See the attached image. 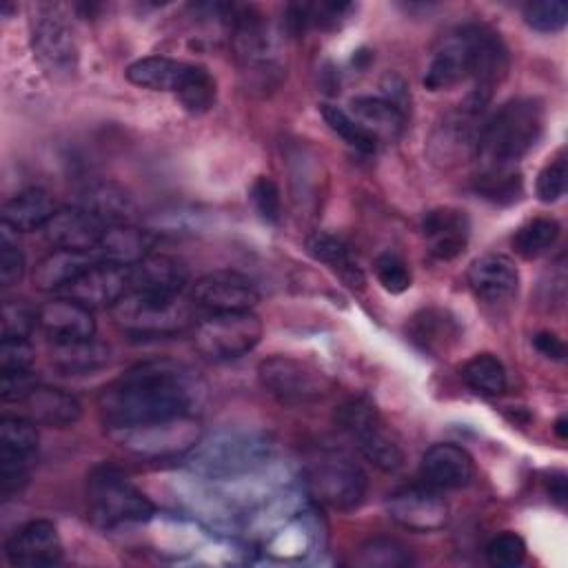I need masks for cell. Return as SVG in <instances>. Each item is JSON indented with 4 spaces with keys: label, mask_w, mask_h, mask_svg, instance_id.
<instances>
[{
    "label": "cell",
    "mask_w": 568,
    "mask_h": 568,
    "mask_svg": "<svg viewBox=\"0 0 568 568\" xmlns=\"http://www.w3.org/2000/svg\"><path fill=\"white\" fill-rule=\"evenodd\" d=\"M202 379L184 364L151 359L131 366L98 393V413L109 430L193 415Z\"/></svg>",
    "instance_id": "6da1fadb"
},
{
    "label": "cell",
    "mask_w": 568,
    "mask_h": 568,
    "mask_svg": "<svg viewBox=\"0 0 568 568\" xmlns=\"http://www.w3.org/2000/svg\"><path fill=\"white\" fill-rule=\"evenodd\" d=\"M544 131V106L535 98L501 104L479 129L475 153L481 166H515Z\"/></svg>",
    "instance_id": "7a4b0ae2"
},
{
    "label": "cell",
    "mask_w": 568,
    "mask_h": 568,
    "mask_svg": "<svg viewBox=\"0 0 568 568\" xmlns=\"http://www.w3.org/2000/svg\"><path fill=\"white\" fill-rule=\"evenodd\" d=\"M193 304L182 293H126L111 306L113 322L133 337H166L184 331L193 320Z\"/></svg>",
    "instance_id": "3957f363"
},
{
    "label": "cell",
    "mask_w": 568,
    "mask_h": 568,
    "mask_svg": "<svg viewBox=\"0 0 568 568\" xmlns=\"http://www.w3.org/2000/svg\"><path fill=\"white\" fill-rule=\"evenodd\" d=\"M87 508L91 519L102 528L142 524L155 513L151 499L111 466H100L89 475Z\"/></svg>",
    "instance_id": "277c9868"
},
{
    "label": "cell",
    "mask_w": 568,
    "mask_h": 568,
    "mask_svg": "<svg viewBox=\"0 0 568 568\" xmlns=\"http://www.w3.org/2000/svg\"><path fill=\"white\" fill-rule=\"evenodd\" d=\"M308 493L337 510H355L368 488L366 473L346 455L324 453L304 470Z\"/></svg>",
    "instance_id": "5b68a950"
},
{
    "label": "cell",
    "mask_w": 568,
    "mask_h": 568,
    "mask_svg": "<svg viewBox=\"0 0 568 568\" xmlns=\"http://www.w3.org/2000/svg\"><path fill=\"white\" fill-rule=\"evenodd\" d=\"M262 339V322L253 311H224L202 320L193 331L195 348L209 359H235Z\"/></svg>",
    "instance_id": "8992f818"
},
{
    "label": "cell",
    "mask_w": 568,
    "mask_h": 568,
    "mask_svg": "<svg viewBox=\"0 0 568 568\" xmlns=\"http://www.w3.org/2000/svg\"><path fill=\"white\" fill-rule=\"evenodd\" d=\"M335 419L373 466L379 470H397L402 466V448L371 402L351 399L337 408Z\"/></svg>",
    "instance_id": "52a82bcc"
},
{
    "label": "cell",
    "mask_w": 568,
    "mask_h": 568,
    "mask_svg": "<svg viewBox=\"0 0 568 568\" xmlns=\"http://www.w3.org/2000/svg\"><path fill=\"white\" fill-rule=\"evenodd\" d=\"M268 457V444L262 437L246 433H220L211 439H204L191 448V468L211 475L224 477L240 470H248Z\"/></svg>",
    "instance_id": "ba28073f"
},
{
    "label": "cell",
    "mask_w": 568,
    "mask_h": 568,
    "mask_svg": "<svg viewBox=\"0 0 568 568\" xmlns=\"http://www.w3.org/2000/svg\"><path fill=\"white\" fill-rule=\"evenodd\" d=\"M257 377L273 397L286 404L315 402L331 388V379L322 371L291 355H271L262 359Z\"/></svg>",
    "instance_id": "9c48e42d"
},
{
    "label": "cell",
    "mask_w": 568,
    "mask_h": 568,
    "mask_svg": "<svg viewBox=\"0 0 568 568\" xmlns=\"http://www.w3.org/2000/svg\"><path fill=\"white\" fill-rule=\"evenodd\" d=\"M479 36L481 24H466L453 31L435 51L424 73V87L430 91H444L473 78L477 67Z\"/></svg>",
    "instance_id": "30bf717a"
},
{
    "label": "cell",
    "mask_w": 568,
    "mask_h": 568,
    "mask_svg": "<svg viewBox=\"0 0 568 568\" xmlns=\"http://www.w3.org/2000/svg\"><path fill=\"white\" fill-rule=\"evenodd\" d=\"M197 422L193 415L175 417L166 422L133 426V428H120L111 430V435L131 453L144 455V457H162V455H175L193 448L197 444Z\"/></svg>",
    "instance_id": "8fae6325"
},
{
    "label": "cell",
    "mask_w": 568,
    "mask_h": 568,
    "mask_svg": "<svg viewBox=\"0 0 568 568\" xmlns=\"http://www.w3.org/2000/svg\"><path fill=\"white\" fill-rule=\"evenodd\" d=\"M31 44L38 60L49 73L62 75L75 69L78 49H75L73 31L58 7L53 4L38 7L31 20Z\"/></svg>",
    "instance_id": "7c38bea8"
},
{
    "label": "cell",
    "mask_w": 568,
    "mask_h": 568,
    "mask_svg": "<svg viewBox=\"0 0 568 568\" xmlns=\"http://www.w3.org/2000/svg\"><path fill=\"white\" fill-rule=\"evenodd\" d=\"M388 517L406 530L433 532L448 524V504L430 486H406L388 495Z\"/></svg>",
    "instance_id": "4fadbf2b"
},
{
    "label": "cell",
    "mask_w": 568,
    "mask_h": 568,
    "mask_svg": "<svg viewBox=\"0 0 568 568\" xmlns=\"http://www.w3.org/2000/svg\"><path fill=\"white\" fill-rule=\"evenodd\" d=\"M191 300L213 313L224 311H251L260 293L255 284L237 271H213L193 284Z\"/></svg>",
    "instance_id": "5bb4252c"
},
{
    "label": "cell",
    "mask_w": 568,
    "mask_h": 568,
    "mask_svg": "<svg viewBox=\"0 0 568 568\" xmlns=\"http://www.w3.org/2000/svg\"><path fill=\"white\" fill-rule=\"evenodd\" d=\"M4 557L11 566L20 568L53 566L62 559V541L51 521L33 519L7 539Z\"/></svg>",
    "instance_id": "9a60e30c"
},
{
    "label": "cell",
    "mask_w": 568,
    "mask_h": 568,
    "mask_svg": "<svg viewBox=\"0 0 568 568\" xmlns=\"http://www.w3.org/2000/svg\"><path fill=\"white\" fill-rule=\"evenodd\" d=\"M129 266L102 260L95 266H91L84 275H80L62 293L89 308H100V306L111 308L131 291Z\"/></svg>",
    "instance_id": "2e32d148"
},
{
    "label": "cell",
    "mask_w": 568,
    "mask_h": 568,
    "mask_svg": "<svg viewBox=\"0 0 568 568\" xmlns=\"http://www.w3.org/2000/svg\"><path fill=\"white\" fill-rule=\"evenodd\" d=\"M106 229L109 226L87 209L67 206L55 211L42 231L47 242L55 248L98 251Z\"/></svg>",
    "instance_id": "e0dca14e"
},
{
    "label": "cell",
    "mask_w": 568,
    "mask_h": 568,
    "mask_svg": "<svg viewBox=\"0 0 568 568\" xmlns=\"http://www.w3.org/2000/svg\"><path fill=\"white\" fill-rule=\"evenodd\" d=\"M419 477L435 490H457L473 481V457L457 444H433L419 462Z\"/></svg>",
    "instance_id": "ac0fdd59"
},
{
    "label": "cell",
    "mask_w": 568,
    "mask_h": 568,
    "mask_svg": "<svg viewBox=\"0 0 568 568\" xmlns=\"http://www.w3.org/2000/svg\"><path fill=\"white\" fill-rule=\"evenodd\" d=\"M422 235L426 248L437 260H455L464 253L470 235L466 211L455 206H435L422 217Z\"/></svg>",
    "instance_id": "d6986e66"
},
{
    "label": "cell",
    "mask_w": 568,
    "mask_h": 568,
    "mask_svg": "<svg viewBox=\"0 0 568 568\" xmlns=\"http://www.w3.org/2000/svg\"><path fill=\"white\" fill-rule=\"evenodd\" d=\"M38 326L53 344L80 342L95 335V320L91 308L67 295L40 306Z\"/></svg>",
    "instance_id": "ffe728a7"
},
{
    "label": "cell",
    "mask_w": 568,
    "mask_h": 568,
    "mask_svg": "<svg viewBox=\"0 0 568 568\" xmlns=\"http://www.w3.org/2000/svg\"><path fill=\"white\" fill-rule=\"evenodd\" d=\"M473 293L486 304H504L517 295L519 271L508 255L486 253L468 268Z\"/></svg>",
    "instance_id": "44dd1931"
},
{
    "label": "cell",
    "mask_w": 568,
    "mask_h": 568,
    "mask_svg": "<svg viewBox=\"0 0 568 568\" xmlns=\"http://www.w3.org/2000/svg\"><path fill=\"white\" fill-rule=\"evenodd\" d=\"M481 113L459 104V109L450 115L444 118V122L433 131L430 142H428V153L433 158V162H457L459 158H466L468 151H475L477 146V138H479V129L477 126V118Z\"/></svg>",
    "instance_id": "7402d4cb"
},
{
    "label": "cell",
    "mask_w": 568,
    "mask_h": 568,
    "mask_svg": "<svg viewBox=\"0 0 568 568\" xmlns=\"http://www.w3.org/2000/svg\"><path fill=\"white\" fill-rule=\"evenodd\" d=\"M129 273H131V291L155 293V295L182 293L189 280V268L184 266V262L164 253L144 255L142 260L129 266Z\"/></svg>",
    "instance_id": "603a6c76"
},
{
    "label": "cell",
    "mask_w": 568,
    "mask_h": 568,
    "mask_svg": "<svg viewBox=\"0 0 568 568\" xmlns=\"http://www.w3.org/2000/svg\"><path fill=\"white\" fill-rule=\"evenodd\" d=\"M98 262H102L98 251L53 248L36 264L33 284L44 293H62Z\"/></svg>",
    "instance_id": "cb8c5ba5"
},
{
    "label": "cell",
    "mask_w": 568,
    "mask_h": 568,
    "mask_svg": "<svg viewBox=\"0 0 568 568\" xmlns=\"http://www.w3.org/2000/svg\"><path fill=\"white\" fill-rule=\"evenodd\" d=\"M348 115L379 144L395 142L406 126V115L399 106L388 102L386 98L362 95L351 100Z\"/></svg>",
    "instance_id": "d4e9b609"
},
{
    "label": "cell",
    "mask_w": 568,
    "mask_h": 568,
    "mask_svg": "<svg viewBox=\"0 0 568 568\" xmlns=\"http://www.w3.org/2000/svg\"><path fill=\"white\" fill-rule=\"evenodd\" d=\"M22 404H27L31 422L51 428L73 426L82 415L80 402L64 388L55 386L38 384Z\"/></svg>",
    "instance_id": "484cf974"
},
{
    "label": "cell",
    "mask_w": 568,
    "mask_h": 568,
    "mask_svg": "<svg viewBox=\"0 0 568 568\" xmlns=\"http://www.w3.org/2000/svg\"><path fill=\"white\" fill-rule=\"evenodd\" d=\"M55 213L51 195L42 189H24L9 197L2 206V222L18 233L44 229Z\"/></svg>",
    "instance_id": "4316f807"
},
{
    "label": "cell",
    "mask_w": 568,
    "mask_h": 568,
    "mask_svg": "<svg viewBox=\"0 0 568 568\" xmlns=\"http://www.w3.org/2000/svg\"><path fill=\"white\" fill-rule=\"evenodd\" d=\"M410 339L426 353L442 355L459 337V326L453 315L442 308H424L410 320Z\"/></svg>",
    "instance_id": "83f0119b"
},
{
    "label": "cell",
    "mask_w": 568,
    "mask_h": 568,
    "mask_svg": "<svg viewBox=\"0 0 568 568\" xmlns=\"http://www.w3.org/2000/svg\"><path fill=\"white\" fill-rule=\"evenodd\" d=\"M306 251L317 260V262H324L328 264L337 275L339 280L351 286V288H364L366 284V277L359 268V264L355 262L348 244L337 237V235H331V233H313L308 240H306Z\"/></svg>",
    "instance_id": "f1b7e54d"
},
{
    "label": "cell",
    "mask_w": 568,
    "mask_h": 568,
    "mask_svg": "<svg viewBox=\"0 0 568 568\" xmlns=\"http://www.w3.org/2000/svg\"><path fill=\"white\" fill-rule=\"evenodd\" d=\"M189 62H180L166 55H149L131 62L124 71L126 80L135 87L151 91H171L175 93Z\"/></svg>",
    "instance_id": "f546056e"
},
{
    "label": "cell",
    "mask_w": 568,
    "mask_h": 568,
    "mask_svg": "<svg viewBox=\"0 0 568 568\" xmlns=\"http://www.w3.org/2000/svg\"><path fill=\"white\" fill-rule=\"evenodd\" d=\"M109 362V346L93 337L80 342L53 344L51 364L64 375H87Z\"/></svg>",
    "instance_id": "4dcf8cb0"
},
{
    "label": "cell",
    "mask_w": 568,
    "mask_h": 568,
    "mask_svg": "<svg viewBox=\"0 0 568 568\" xmlns=\"http://www.w3.org/2000/svg\"><path fill=\"white\" fill-rule=\"evenodd\" d=\"M151 237L146 231H140L131 224H113L106 229L98 253L104 262L115 264H135L144 255H149Z\"/></svg>",
    "instance_id": "1f68e13d"
},
{
    "label": "cell",
    "mask_w": 568,
    "mask_h": 568,
    "mask_svg": "<svg viewBox=\"0 0 568 568\" xmlns=\"http://www.w3.org/2000/svg\"><path fill=\"white\" fill-rule=\"evenodd\" d=\"M78 206L87 209L95 217H100L106 226L113 224H129V217L133 215V202L124 193V189L115 184H95L89 186L82 195Z\"/></svg>",
    "instance_id": "d6a6232c"
},
{
    "label": "cell",
    "mask_w": 568,
    "mask_h": 568,
    "mask_svg": "<svg viewBox=\"0 0 568 568\" xmlns=\"http://www.w3.org/2000/svg\"><path fill=\"white\" fill-rule=\"evenodd\" d=\"M464 384L481 395V397H497L506 390L508 377L506 368L493 353H477L462 366Z\"/></svg>",
    "instance_id": "836d02e7"
},
{
    "label": "cell",
    "mask_w": 568,
    "mask_h": 568,
    "mask_svg": "<svg viewBox=\"0 0 568 568\" xmlns=\"http://www.w3.org/2000/svg\"><path fill=\"white\" fill-rule=\"evenodd\" d=\"M475 191L495 204H513L524 191V180L515 166H481Z\"/></svg>",
    "instance_id": "e575fe53"
},
{
    "label": "cell",
    "mask_w": 568,
    "mask_h": 568,
    "mask_svg": "<svg viewBox=\"0 0 568 568\" xmlns=\"http://www.w3.org/2000/svg\"><path fill=\"white\" fill-rule=\"evenodd\" d=\"M559 222L555 217H532L526 224H521L515 235H513V248L517 255L526 257V260H535L539 255H544L559 237Z\"/></svg>",
    "instance_id": "d590c367"
},
{
    "label": "cell",
    "mask_w": 568,
    "mask_h": 568,
    "mask_svg": "<svg viewBox=\"0 0 568 568\" xmlns=\"http://www.w3.org/2000/svg\"><path fill=\"white\" fill-rule=\"evenodd\" d=\"M175 95L180 98V102L184 104L186 111L206 113L215 104V95H217L215 80L206 67L189 62Z\"/></svg>",
    "instance_id": "8d00e7d4"
},
{
    "label": "cell",
    "mask_w": 568,
    "mask_h": 568,
    "mask_svg": "<svg viewBox=\"0 0 568 568\" xmlns=\"http://www.w3.org/2000/svg\"><path fill=\"white\" fill-rule=\"evenodd\" d=\"M38 448L36 422L27 417H2L0 422V453L31 459Z\"/></svg>",
    "instance_id": "74e56055"
},
{
    "label": "cell",
    "mask_w": 568,
    "mask_h": 568,
    "mask_svg": "<svg viewBox=\"0 0 568 568\" xmlns=\"http://www.w3.org/2000/svg\"><path fill=\"white\" fill-rule=\"evenodd\" d=\"M355 561L364 568H402L410 564V552L395 539L375 537L359 546Z\"/></svg>",
    "instance_id": "f35d334b"
},
{
    "label": "cell",
    "mask_w": 568,
    "mask_h": 568,
    "mask_svg": "<svg viewBox=\"0 0 568 568\" xmlns=\"http://www.w3.org/2000/svg\"><path fill=\"white\" fill-rule=\"evenodd\" d=\"M322 115L328 124V129L333 133H337L348 146L357 149L359 153H373L377 149V142L348 115L346 109L333 106V104H324L322 106Z\"/></svg>",
    "instance_id": "ab89813d"
},
{
    "label": "cell",
    "mask_w": 568,
    "mask_h": 568,
    "mask_svg": "<svg viewBox=\"0 0 568 568\" xmlns=\"http://www.w3.org/2000/svg\"><path fill=\"white\" fill-rule=\"evenodd\" d=\"M24 275V253L18 242V231L0 224V284L13 286Z\"/></svg>",
    "instance_id": "60d3db41"
},
{
    "label": "cell",
    "mask_w": 568,
    "mask_h": 568,
    "mask_svg": "<svg viewBox=\"0 0 568 568\" xmlns=\"http://www.w3.org/2000/svg\"><path fill=\"white\" fill-rule=\"evenodd\" d=\"M486 561L495 568H517L526 559V541L513 530L495 535L484 548Z\"/></svg>",
    "instance_id": "b9f144b4"
},
{
    "label": "cell",
    "mask_w": 568,
    "mask_h": 568,
    "mask_svg": "<svg viewBox=\"0 0 568 568\" xmlns=\"http://www.w3.org/2000/svg\"><path fill=\"white\" fill-rule=\"evenodd\" d=\"M568 7L561 0H537L524 7V22L541 33H555L566 27Z\"/></svg>",
    "instance_id": "7bdbcfd3"
},
{
    "label": "cell",
    "mask_w": 568,
    "mask_h": 568,
    "mask_svg": "<svg viewBox=\"0 0 568 568\" xmlns=\"http://www.w3.org/2000/svg\"><path fill=\"white\" fill-rule=\"evenodd\" d=\"M38 324V313L24 300L2 302V339H27Z\"/></svg>",
    "instance_id": "ee69618b"
},
{
    "label": "cell",
    "mask_w": 568,
    "mask_h": 568,
    "mask_svg": "<svg viewBox=\"0 0 568 568\" xmlns=\"http://www.w3.org/2000/svg\"><path fill=\"white\" fill-rule=\"evenodd\" d=\"M375 277L388 293H404L410 286L408 264L393 251H384L375 257Z\"/></svg>",
    "instance_id": "f6af8a7d"
},
{
    "label": "cell",
    "mask_w": 568,
    "mask_h": 568,
    "mask_svg": "<svg viewBox=\"0 0 568 568\" xmlns=\"http://www.w3.org/2000/svg\"><path fill=\"white\" fill-rule=\"evenodd\" d=\"M566 153L559 151L537 175V184H535V191H537V197L544 202V204H552L557 200L564 197L566 193Z\"/></svg>",
    "instance_id": "bcb514c9"
},
{
    "label": "cell",
    "mask_w": 568,
    "mask_h": 568,
    "mask_svg": "<svg viewBox=\"0 0 568 568\" xmlns=\"http://www.w3.org/2000/svg\"><path fill=\"white\" fill-rule=\"evenodd\" d=\"M251 200L255 211L266 220V222H277L282 213V197L277 184L268 175H260L253 186H251Z\"/></svg>",
    "instance_id": "7dc6e473"
},
{
    "label": "cell",
    "mask_w": 568,
    "mask_h": 568,
    "mask_svg": "<svg viewBox=\"0 0 568 568\" xmlns=\"http://www.w3.org/2000/svg\"><path fill=\"white\" fill-rule=\"evenodd\" d=\"M29 479V459L0 453V493L9 499L13 493L22 490Z\"/></svg>",
    "instance_id": "c3c4849f"
},
{
    "label": "cell",
    "mask_w": 568,
    "mask_h": 568,
    "mask_svg": "<svg viewBox=\"0 0 568 568\" xmlns=\"http://www.w3.org/2000/svg\"><path fill=\"white\" fill-rule=\"evenodd\" d=\"M33 348L29 339H2L0 344V373L31 371Z\"/></svg>",
    "instance_id": "681fc988"
},
{
    "label": "cell",
    "mask_w": 568,
    "mask_h": 568,
    "mask_svg": "<svg viewBox=\"0 0 568 568\" xmlns=\"http://www.w3.org/2000/svg\"><path fill=\"white\" fill-rule=\"evenodd\" d=\"M0 375H2V384H0L2 402H24L29 393L38 386L31 371H16V373H0Z\"/></svg>",
    "instance_id": "f907efd6"
},
{
    "label": "cell",
    "mask_w": 568,
    "mask_h": 568,
    "mask_svg": "<svg viewBox=\"0 0 568 568\" xmlns=\"http://www.w3.org/2000/svg\"><path fill=\"white\" fill-rule=\"evenodd\" d=\"M532 344H535V348L541 353V355H546V357H550V359H564L566 357V344H564V339L559 337V335H555V333H550V331H541V333H537L535 337H532Z\"/></svg>",
    "instance_id": "816d5d0a"
},
{
    "label": "cell",
    "mask_w": 568,
    "mask_h": 568,
    "mask_svg": "<svg viewBox=\"0 0 568 568\" xmlns=\"http://www.w3.org/2000/svg\"><path fill=\"white\" fill-rule=\"evenodd\" d=\"M548 493H550V499L557 501L559 506L566 504V475L564 473H555L550 475V481H548Z\"/></svg>",
    "instance_id": "f5cc1de1"
},
{
    "label": "cell",
    "mask_w": 568,
    "mask_h": 568,
    "mask_svg": "<svg viewBox=\"0 0 568 568\" xmlns=\"http://www.w3.org/2000/svg\"><path fill=\"white\" fill-rule=\"evenodd\" d=\"M555 433H557L559 439H566V437H568V419H566V415L557 417V422H555Z\"/></svg>",
    "instance_id": "db71d44e"
}]
</instances>
